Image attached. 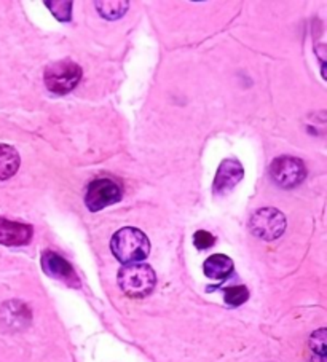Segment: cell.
Masks as SVG:
<instances>
[{
    "instance_id": "2e32d148",
    "label": "cell",
    "mask_w": 327,
    "mask_h": 362,
    "mask_svg": "<svg viewBox=\"0 0 327 362\" xmlns=\"http://www.w3.org/2000/svg\"><path fill=\"white\" fill-rule=\"evenodd\" d=\"M214 243H216V238L206 230H200L193 235V245L197 246L198 249H210Z\"/></svg>"
},
{
    "instance_id": "6da1fadb",
    "label": "cell",
    "mask_w": 327,
    "mask_h": 362,
    "mask_svg": "<svg viewBox=\"0 0 327 362\" xmlns=\"http://www.w3.org/2000/svg\"><path fill=\"white\" fill-rule=\"evenodd\" d=\"M110 251L122 264H139L149 257L150 241L139 228L125 227L112 236Z\"/></svg>"
},
{
    "instance_id": "5bb4252c",
    "label": "cell",
    "mask_w": 327,
    "mask_h": 362,
    "mask_svg": "<svg viewBox=\"0 0 327 362\" xmlns=\"http://www.w3.org/2000/svg\"><path fill=\"white\" fill-rule=\"evenodd\" d=\"M45 5L54 15L56 20L64 21V23L71 21L72 2H69V0H59V2H52V0H48V2H45Z\"/></svg>"
},
{
    "instance_id": "30bf717a",
    "label": "cell",
    "mask_w": 327,
    "mask_h": 362,
    "mask_svg": "<svg viewBox=\"0 0 327 362\" xmlns=\"http://www.w3.org/2000/svg\"><path fill=\"white\" fill-rule=\"evenodd\" d=\"M203 272L210 279L222 281L229 278L234 272V260L224 254H214L210 259H206L203 264Z\"/></svg>"
},
{
    "instance_id": "7a4b0ae2",
    "label": "cell",
    "mask_w": 327,
    "mask_h": 362,
    "mask_svg": "<svg viewBox=\"0 0 327 362\" xmlns=\"http://www.w3.org/2000/svg\"><path fill=\"white\" fill-rule=\"evenodd\" d=\"M117 281L125 296L131 298H144L152 294L156 276L154 268L147 264H128L120 268Z\"/></svg>"
},
{
    "instance_id": "ba28073f",
    "label": "cell",
    "mask_w": 327,
    "mask_h": 362,
    "mask_svg": "<svg viewBox=\"0 0 327 362\" xmlns=\"http://www.w3.org/2000/svg\"><path fill=\"white\" fill-rule=\"evenodd\" d=\"M244 176V170L238 160H224L219 166L216 179L212 184V192L216 195H227Z\"/></svg>"
},
{
    "instance_id": "8fae6325",
    "label": "cell",
    "mask_w": 327,
    "mask_h": 362,
    "mask_svg": "<svg viewBox=\"0 0 327 362\" xmlns=\"http://www.w3.org/2000/svg\"><path fill=\"white\" fill-rule=\"evenodd\" d=\"M20 155L8 144H0V180L15 176L20 168Z\"/></svg>"
},
{
    "instance_id": "277c9868",
    "label": "cell",
    "mask_w": 327,
    "mask_h": 362,
    "mask_svg": "<svg viewBox=\"0 0 327 362\" xmlns=\"http://www.w3.org/2000/svg\"><path fill=\"white\" fill-rule=\"evenodd\" d=\"M249 228L257 238L263 241L278 240L286 230V217L280 209L262 208L251 217Z\"/></svg>"
},
{
    "instance_id": "3957f363",
    "label": "cell",
    "mask_w": 327,
    "mask_h": 362,
    "mask_svg": "<svg viewBox=\"0 0 327 362\" xmlns=\"http://www.w3.org/2000/svg\"><path fill=\"white\" fill-rule=\"evenodd\" d=\"M81 67L75 64L71 59H62L53 62L45 69V80L47 88L54 93V95H67L79 85L81 78Z\"/></svg>"
},
{
    "instance_id": "5b68a950",
    "label": "cell",
    "mask_w": 327,
    "mask_h": 362,
    "mask_svg": "<svg viewBox=\"0 0 327 362\" xmlns=\"http://www.w3.org/2000/svg\"><path fill=\"white\" fill-rule=\"evenodd\" d=\"M270 176H272L273 182L282 189H294L305 180L306 168L302 160L282 155V157L273 160L272 166H270Z\"/></svg>"
},
{
    "instance_id": "9c48e42d",
    "label": "cell",
    "mask_w": 327,
    "mask_h": 362,
    "mask_svg": "<svg viewBox=\"0 0 327 362\" xmlns=\"http://www.w3.org/2000/svg\"><path fill=\"white\" fill-rule=\"evenodd\" d=\"M34 230L28 223L0 219V245L4 246H24L30 243Z\"/></svg>"
},
{
    "instance_id": "52a82bcc",
    "label": "cell",
    "mask_w": 327,
    "mask_h": 362,
    "mask_svg": "<svg viewBox=\"0 0 327 362\" xmlns=\"http://www.w3.org/2000/svg\"><path fill=\"white\" fill-rule=\"evenodd\" d=\"M42 268L48 276H52L54 279H59L62 283H66L69 286H79V278L75 274L72 265L69 262L61 257L59 254H56L53 251H47L42 255Z\"/></svg>"
},
{
    "instance_id": "9a60e30c",
    "label": "cell",
    "mask_w": 327,
    "mask_h": 362,
    "mask_svg": "<svg viewBox=\"0 0 327 362\" xmlns=\"http://www.w3.org/2000/svg\"><path fill=\"white\" fill-rule=\"evenodd\" d=\"M326 329H319L316 332H313L310 337V348L314 354L319 356V359L326 361V351H327V343H326Z\"/></svg>"
},
{
    "instance_id": "7c38bea8",
    "label": "cell",
    "mask_w": 327,
    "mask_h": 362,
    "mask_svg": "<svg viewBox=\"0 0 327 362\" xmlns=\"http://www.w3.org/2000/svg\"><path fill=\"white\" fill-rule=\"evenodd\" d=\"M128 5V2H96V8L101 16L109 21H114L127 13Z\"/></svg>"
},
{
    "instance_id": "8992f818",
    "label": "cell",
    "mask_w": 327,
    "mask_h": 362,
    "mask_svg": "<svg viewBox=\"0 0 327 362\" xmlns=\"http://www.w3.org/2000/svg\"><path fill=\"white\" fill-rule=\"evenodd\" d=\"M122 199V189L115 180L112 179H96L88 185L85 204L91 212H98L107 206L115 204Z\"/></svg>"
},
{
    "instance_id": "4fadbf2b",
    "label": "cell",
    "mask_w": 327,
    "mask_h": 362,
    "mask_svg": "<svg viewBox=\"0 0 327 362\" xmlns=\"http://www.w3.org/2000/svg\"><path fill=\"white\" fill-rule=\"evenodd\" d=\"M224 298L230 307H240L244 302H248L249 291L246 286H230L224 291Z\"/></svg>"
}]
</instances>
